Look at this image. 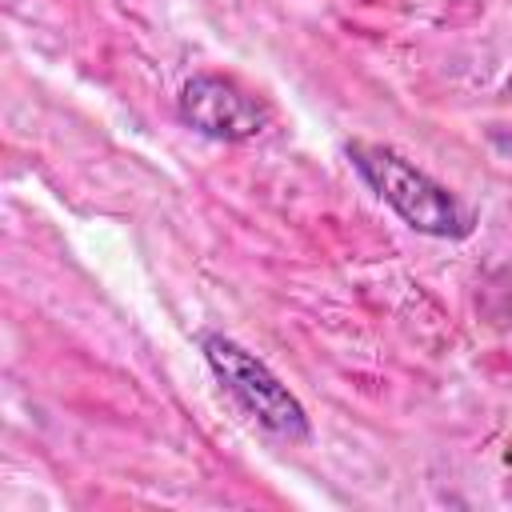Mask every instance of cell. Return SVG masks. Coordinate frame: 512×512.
<instances>
[{"instance_id":"cell-1","label":"cell","mask_w":512,"mask_h":512,"mask_svg":"<svg viewBox=\"0 0 512 512\" xmlns=\"http://www.w3.org/2000/svg\"><path fill=\"white\" fill-rule=\"evenodd\" d=\"M352 164L360 168V176L416 228L428 236H460L464 232V212L460 204L448 196V188H440L432 176H424L420 168H412L404 156H396L392 148L380 144H356L348 148Z\"/></svg>"},{"instance_id":"cell-2","label":"cell","mask_w":512,"mask_h":512,"mask_svg":"<svg viewBox=\"0 0 512 512\" xmlns=\"http://www.w3.org/2000/svg\"><path fill=\"white\" fill-rule=\"evenodd\" d=\"M200 348L212 364V372L220 376V384L244 404L248 416H256L268 432L288 436V440H308V416L296 404V396L252 356L244 352L236 340L228 336H200Z\"/></svg>"},{"instance_id":"cell-3","label":"cell","mask_w":512,"mask_h":512,"mask_svg":"<svg viewBox=\"0 0 512 512\" xmlns=\"http://www.w3.org/2000/svg\"><path fill=\"white\" fill-rule=\"evenodd\" d=\"M180 120L212 140H248L268 124V108L228 76H192L180 88Z\"/></svg>"}]
</instances>
